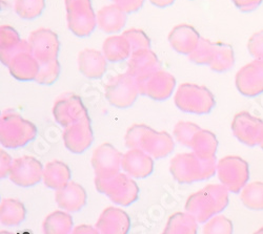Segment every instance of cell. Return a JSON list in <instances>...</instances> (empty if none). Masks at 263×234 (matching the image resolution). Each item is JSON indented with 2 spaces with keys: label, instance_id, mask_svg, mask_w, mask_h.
I'll return each mask as SVG.
<instances>
[{
  "label": "cell",
  "instance_id": "cell-1",
  "mask_svg": "<svg viewBox=\"0 0 263 234\" xmlns=\"http://www.w3.org/2000/svg\"><path fill=\"white\" fill-rule=\"evenodd\" d=\"M229 193L223 185L209 184L187 198L184 209L199 224L206 223L228 207Z\"/></svg>",
  "mask_w": 263,
  "mask_h": 234
},
{
  "label": "cell",
  "instance_id": "cell-2",
  "mask_svg": "<svg viewBox=\"0 0 263 234\" xmlns=\"http://www.w3.org/2000/svg\"><path fill=\"white\" fill-rule=\"evenodd\" d=\"M217 161L203 160L192 153L175 156L170 163V173L179 184H193L213 178L217 174Z\"/></svg>",
  "mask_w": 263,
  "mask_h": 234
},
{
  "label": "cell",
  "instance_id": "cell-3",
  "mask_svg": "<svg viewBox=\"0 0 263 234\" xmlns=\"http://www.w3.org/2000/svg\"><path fill=\"white\" fill-rule=\"evenodd\" d=\"M37 127L23 116L8 110L0 118V143L9 150L24 147L37 137Z\"/></svg>",
  "mask_w": 263,
  "mask_h": 234
},
{
  "label": "cell",
  "instance_id": "cell-4",
  "mask_svg": "<svg viewBox=\"0 0 263 234\" xmlns=\"http://www.w3.org/2000/svg\"><path fill=\"white\" fill-rule=\"evenodd\" d=\"M174 103L181 112L206 115L215 108L216 101L212 92L203 85L182 83L175 93Z\"/></svg>",
  "mask_w": 263,
  "mask_h": 234
},
{
  "label": "cell",
  "instance_id": "cell-5",
  "mask_svg": "<svg viewBox=\"0 0 263 234\" xmlns=\"http://www.w3.org/2000/svg\"><path fill=\"white\" fill-rule=\"evenodd\" d=\"M98 193L106 196L114 204L129 206L139 198V187L133 178L125 173H119L111 178H95Z\"/></svg>",
  "mask_w": 263,
  "mask_h": 234
},
{
  "label": "cell",
  "instance_id": "cell-6",
  "mask_svg": "<svg viewBox=\"0 0 263 234\" xmlns=\"http://www.w3.org/2000/svg\"><path fill=\"white\" fill-rule=\"evenodd\" d=\"M69 30L78 37L90 36L97 27L91 0H64Z\"/></svg>",
  "mask_w": 263,
  "mask_h": 234
},
{
  "label": "cell",
  "instance_id": "cell-7",
  "mask_svg": "<svg viewBox=\"0 0 263 234\" xmlns=\"http://www.w3.org/2000/svg\"><path fill=\"white\" fill-rule=\"evenodd\" d=\"M217 176L230 193L239 194L250 179L249 163L237 156H227L217 163Z\"/></svg>",
  "mask_w": 263,
  "mask_h": 234
},
{
  "label": "cell",
  "instance_id": "cell-8",
  "mask_svg": "<svg viewBox=\"0 0 263 234\" xmlns=\"http://www.w3.org/2000/svg\"><path fill=\"white\" fill-rule=\"evenodd\" d=\"M104 95L114 108L125 110L135 103L140 94L136 80L124 73L113 77L105 84Z\"/></svg>",
  "mask_w": 263,
  "mask_h": 234
},
{
  "label": "cell",
  "instance_id": "cell-9",
  "mask_svg": "<svg viewBox=\"0 0 263 234\" xmlns=\"http://www.w3.org/2000/svg\"><path fill=\"white\" fill-rule=\"evenodd\" d=\"M55 121L63 129L86 117H90L81 98L74 93L60 95L53 106Z\"/></svg>",
  "mask_w": 263,
  "mask_h": 234
},
{
  "label": "cell",
  "instance_id": "cell-10",
  "mask_svg": "<svg viewBox=\"0 0 263 234\" xmlns=\"http://www.w3.org/2000/svg\"><path fill=\"white\" fill-rule=\"evenodd\" d=\"M231 127L238 141L247 146H260L263 143V120L249 112H240L235 115Z\"/></svg>",
  "mask_w": 263,
  "mask_h": 234
},
{
  "label": "cell",
  "instance_id": "cell-11",
  "mask_svg": "<svg viewBox=\"0 0 263 234\" xmlns=\"http://www.w3.org/2000/svg\"><path fill=\"white\" fill-rule=\"evenodd\" d=\"M123 154L111 143H102L92 155V167L95 178L106 179L120 173Z\"/></svg>",
  "mask_w": 263,
  "mask_h": 234
},
{
  "label": "cell",
  "instance_id": "cell-12",
  "mask_svg": "<svg viewBox=\"0 0 263 234\" xmlns=\"http://www.w3.org/2000/svg\"><path fill=\"white\" fill-rule=\"evenodd\" d=\"M41 162L31 156L14 159L9 178L11 182L19 187H32L37 185L43 178Z\"/></svg>",
  "mask_w": 263,
  "mask_h": 234
},
{
  "label": "cell",
  "instance_id": "cell-13",
  "mask_svg": "<svg viewBox=\"0 0 263 234\" xmlns=\"http://www.w3.org/2000/svg\"><path fill=\"white\" fill-rule=\"evenodd\" d=\"M136 82L139 94L155 101L167 100L173 95L175 88H176V79H175V77L162 70L151 75L146 79Z\"/></svg>",
  "mask_w": 263,
  "mask_h": 234
},
{
  "label": "cell",
  "instance_id": "cell-14",
  "mask_svg": "<svg viewBox=\"0 0 263 234\" xmlns=\"http://www.w3.org/2000/svg\"><path fill=\"white\" fill-rule=\"evenodd\" d=\"M238 92L246 97H256L263 93V60L255 59L241 68L235 77Z\"/></svg>",
  "mask_w": 263,
  "mask_h": 234
},
{
  "label": "cell",
  "instance_id": "cell-15",
  "mask_svg": "<svg viewBox=\"0 0 263 234\" xmlns=\"http://www.w3.org/2000/svg\"><path fill=\"white\" fill-rule=\"evenodd\" d=\"M28 40L32 48V54L39 63H46L57 59L60 42L54 31L47 28L37 29L31 33Z\"/></svg>",
  "mask_w": 263,
  "mask_h": 234
},
{
  "label": "cell",
  "instance_id": "cell-16",
  "mask_svg": "<svg viewBox=\"0 0 263 234\" xmlns=\"http://www.w3.org/2000/svg\"><path fill=\"white\" fill-rule=\"evenodd\" d=\"M62 140L65 148L73 154H82L89 150L94 141L90 117L65 127Z\"/></svg>",
  "mask_w": 263,
  "mask_h": 234
},
{
  "label": "cell",
  "instance_id": "cell-17",
  "mask_svg": "<svg viewBox=\"0 0 263 234\" xmlns=\"http://www.w3.org/2000/svg\"><path fill=\"white\" fill-rule=\"evenodd\" d=\"M160 70L161 62L157 55L151 49H141L130 55L126 73L136 81H141Z\"/></svg>",
  "mask_w": 263,
  "mask_h": 234
},
{
  "label": "cell",
  "instance_id": "cell-18",
  "mask_svg": "<svg viewBox=\"0 0 263 234\" xmlns=\"http://www.w3.org/2000/svg\"><path fill=\"white\" fill-rule=\"evenodd\" d=\"M121 168L133 179H145L154 172V159L142 150H128L123 154Z\"/></svg>",
  "mask_w": 263,
  "mask_h": 234
},
{
  "label": "cell",
  "instance_id": "cell-19",
  "mask_svg": "<svg viewBox=\"0 0 263 234\" xmlns=\"http://www.w3.org/2000/svg\"><path fill=\"white\" fill-rule=\"evenodd\" d=\"M99 234H128L130 219L126 212L120 208H105L95 225Z\"/></svg>",
  "mask_w": 263,
  "mask_h": 234
},
{
  "label": "cell",
  "instance_id": "cell-20",
  "mask_svg": "<svg viewBox=\"0 0 263 234\" xmlns=\"http://www.w3.org/2000/svg\"><path fill=\"white\" fill-rule=\"evenodd\" d=\"M201 37L191 25H178L170 32L168 42L171 48L182 55L192 54L198 46Z\"/></svg>",
  "mask_w": 263,
  "mask_h": 234
},
{
  "label": "cell",
  "instance_id": "cell-21",
  "mask_svg": "<svg viewBox=\"0 0 263 234\" xmlns=\"http://www.w3.org/2000/svg\"><path fill=\"white\" fill-rule=\"evenodd\" d=\"M10 74L19 81H35L40 63L34 57L31 50H24L17 53L8 66Z\"/></svg>",
  "mask_w": 263,
  "mask_h": 234
},
{
  "label": "cell",
  "instance_id": "cell-22",
  "mask_svg": "<svg viewBox=\"0 0 263 234\" xmlns=\"http://www.w3.org/2000/svg\"><path fill=\"white\" fill-rule=\"evenodd\" d=\"M24 50H31L29 40H23L18 32L10 26L0 27V58L3 65L8 68L13 57Z\"/></svg>",
  "mask_w": 263,
  "mask_h": 234
},
{
  "label": "cell",
  "instance_id": "cell-23",
  "mask_svg": "<svg viewBox=\"0 0 263 234\" xmlns=\"http://www.w3.org/2000/svg\"><path fill=\"white\" fill-rule=\"evenodd\" d=\"M55 201L61 210L78 212L85 206L87 195L80 184L71 181L67 186L56 191Z\"/></svg>",
  "mask_w": 263,
  "mask_h": 234
},
{
  "label": "cell",
  "instance_id": "cell-24",
  "mask_svg": "<svg viewBox=\"0 0 263 234\" xmlns=\"http://www.w3.org/2000/svg\"><path fill=\"white\" fill-rule=\"evenodd\" d=\"M78 69L89 79H100L106 72L107 60L103 53L95 49H84L78 54Z\"/></svg>",
  "mask_w": 263,
  "mask_h": 234
},
{
  "label": "cell",
  "instance_id": "cell-25",
  "mask_svg": "<svg viewBox=\"0 0 263 234\" xmlns=\"http://www.w3.org/2000/svg\"><path fill=\"white\" fill-rule=\"evenodd\" d=\"M175 148L173 137L167 132H157L151 129L144 137L141 150L154 160H160L171 155Z\"/></svg>",
  "mask_w": 263,
  "mask_h": 234
},
{
  "label": "cell",
  "instance_id": "cell-26",
  "mask_svg": "<svg viewBox=\"0 0 263 234\" xmlns=\"http://www.w3.org/2000/svg\"><path fill=\"white\" fill-rule=\"evenodd\" d=\"M126 15L127 14L116 5L103 7L96 14L97 27L105 34H117L125 27Z\"/></svg>",
  "mask_w": 263,
  "mask_h": 234
},
{
  "label": "cell",
  "instance_id": "cell-27",
  "mask_svg": "<svg viewBox=\"0 0 263 234\" xmlns=\"http://www.w3.org/2000/svg\"><path fill=\"white\" fill-rule=\"evenodd\" d=\"M72 173L70 167L59 161L53 160L45 166L43 169V183L45 185L55 191L67 186L71 182Z\"/></svg>",
  "mask_w": 263,
  "mask_h": 234
},
{
  "label": "cell",
  "instance_id": "cell-28",
  "mask_svg": "<svg viewBox=\"0 0 263 234\" xmlns=\"http://www.w3.org/2000/svg\"><path fill=\"white\" fill-rule=\"evenodd\" d=\"M102 53L107 61L119 62L129 59L133 50L127 39L121 34L106 38L102 45Z\"/></svg>",
  "mask_w": 263,
  "mask_h": 234
},
{
  "label": "cell",
  "instance_id": "cell-29",
  "mask_svg": "<svg viewBox=\"0 0 263 234\" xmlns=\"http://www.w3.org/2000/svg\"><path fill=\"white\" fill-rule=\"evenodd\" d=\"M190 148L195 155L203 160L215 159L218 148V140L214 133L201 129L194 136Z\"/></svg>",
  "mask_w": 263,
  "mask_h": 234
},
{
  "label": "cell",
  "instance_id": "cell-30",
  "mask_svg": "<svg viewBox=\"0 0 263 234\" xmlns=\"http://www.w3.org/2000/svg\"><path fill=\"white\" fill-rule=\"evenodd\" d=\"M74 229L70 212L56 210L50 214L42 223L43 234H71Z\"/></svg>",
  "mask_w": 263,
  "mask_h": 234
},
{
  "label": "cell",
  "instance_id": "cell-31",
  "mask_svg": "<svg viewBox=\"0 0 263 234\" xmlns=\"http://www.w3.org/2000/svg\"><path fill=\"white\" fill-rule=\"evenodd\" d=\"M198 222L187 212H175L170 216L161 234H198Z\"/></svg>",
  "mask_w": 263,
  "mask_h": 234
},
{
  "label": "cell",
  "instance_id": "cell-32",
  "mask_svg": "<svg viewBox=\"0 0 263 234\" xmlns=\"http://www.w3.org/2000/svg\"><path fill=\"white\" fill-rule=\"evenodd\" d=\"M25 205L15 199H5L0 204V223L6 227L19 226L26 220Z\"/></svg>",
  "mask_w": 263,
  "mask_h": 234
},
{
  "label": "cell",
  "instance_id": "cell-33",
  "mask_svg": "<svg viewBox=\"0 0 263 234\" xmlns=\"http://www.w3.org/2000/svg\"><path fill=\"white\" fill-rule=\"evenodd\" d=\"M235 65L234 50L224 42H215L214 57L209 66L216 73H224L231 70Z\"/></svg>",
  "mask_w": 263,
  "mask_h": 234
},
{
  "label": "cell",
  "instance_id": "cell-34",
  "mask_svg": "<svg viewBox=\"0 0 263 234\" xmlns=\"http://www.w3.org/2000/svg\"><path fill=\"white\" fill-rule=\"evenodd\" d=\"M240 200L250 210H263V183L253 182L247 184L240 191Z\"/></svg>",
  "mask_w": 263,
  "mask_h": 234
},
{
  "label": "cell",
  "instance_id": "cell-35",
  "mask_svg": "<svg viewBox=\"0 0 263 234\" xmlns=\"http://www.w3.org/2000/svg\"><path fill=\"white\" fill-rule=\"evenodd\" d=\"M46 9V0H15L14 11L21 19H35Z\"/></svg>",
  "mask_w": 263,
  "mask_h": 234
},
{
  "label": "cell",
  "instance_id": "cell-36",
  "mask_svg": "<svg viewBox=\"0 0 263 234\" xmlns=\"http://www.w3.org/2000/svg\"><path fill=\"white\" fill-rule=\"evenodd\" d=\"M215 44L209 39L201 38L195 51L189 55L190 61L198 66H210L214 57Z\"/></svg>",
  "mask_w": 263,
  "mask_h": 234
},
{
  "label": "cell",
  "instance_id": "cell-37",
  "mask_svg": "<svg viewBox=\"0 0 263 234\" xmlns=\"http://www.w3.org/2000/svg\"><path fill=\"white\" fill-rule=\"evenodd\" d=\"M200 130L201 127L193 122L179 121L174 127L173 135L179 144L190 148L194 136Z\"/></svg>",
  "mask_w": 263,
  "mask_h": 234
},
{
  "label": "cell",
  "instance_id": "cell-38",
  "mask_svg": "<svg viewBox=\"0 0 263 234\" xmlns=\"http://www.w3.org/2000/svg\"><path fill=\"white\" fill-rule=\"evenodd\" d=\"M151 131V127L145 124H134L126 131L124 136V143L128 150H141V145L146 134Z\"/></svg>",
  "mask_w": 263,
  "mask_h": 234
},
{
  "label": "cell",
  "instance_id": "cell-39",
  "mask_svg": "<svg viewBox=\"0 0 263 234\" xmlns=\"http://www.w3.org/2000/svg\"><path fill=\"white\" fill-rule=\"evenodd\" d=\"M60 71V63L57 59L46 63H40V69L35 81L41 85H51L58 79Z\"/></svg>",
  "mask_w": 263,
  "mask_h": 234
},
{
  "label": "cell",
  "instance_id": "cell-40",
  "mask_svg": "<svg viewBox=\"0 0 263 234\" xmlns=\"http://www.w3.org/2000/svg\"><path fill=\"white\" fill-rule=\"evenodd\" d=\"M234 226L230 219L224 216H215L209 220L204 226L203 234H233Z\"/></svg>",
  "mask_w": 263,
  "mask_h": 234
},
{
  "label": "cell",
  "instance_id": "cell-41",
  "mask_svg": "<svg viewBox=\"0 0 263 234\" xmlns=\"http://www.w3.org/2000/svg\"><path fill=\"white\" fill-rule=\"evenodd\" d=\"M132 47L133 52L141 49H151V40L147 35L138 29H129L122 34Z\"/></svg>",
  "mask_w": 263,
  "mask_h": 234
},
{
  "label": "cell",
  "instance_id": "cell-42",
  "mask_svg": "<svg viewBox=\"0 0 263 234\" xmlns=\"http://www.w3.org/2000/svg\"><path fill=\"white\" fill-rule=\"evenodd\" d=\"M248 50L252 57L263 60V31H259L251 36L248 42Z\"/></svg>",
  "mask_w": 263,
  "mask_h": 234
},
{
  "label": "cell",
  "instance_id": "cell-43",
  "mask_svg": "<svg viewBox=\"0 0 263 234\" xmlns=\"http://www.w3.org/2000/svg\"><path fill=\"white\" fill-rule=\"evenodd\" d=\"M112 2L126 14L137 12L144 4V0H112Z\"/></svg>",
  "mask_w": 263,
  "mask_h": 234
},
{
  "label": "cell",
  "instance_id": "cell-44",
  "mask_svg": "<svg viewBox=\"0 0 263 234\" xmlns=\"http://www.w3.org/2000/svg\"><path fill=\"white\" fill-rule=\"evenodd\" d=\"M13 159L4 150L0 151V178H8L13 164Z\"/></svg>",
  "mask_w": 263,
  "mask_h": 234
},
{
  "label": "cell",
  "instance_id": "cell-45",
  "mask_svg": "<svg viewBox=\"0 0 263 234\" xmlns=\"http://www.w3.org/2000/svg\"><path fill=\"white\" fill-rule=\"evenodd\" d=\"M232 2L239 11L249 13L258 9L263 0H232Z\"/></svg>",
  "mask_w": 263,
  "mask_h": 234
},
{
  "label": "cell",
  "instance_id": "cell-46",
  "mask_svg": "<svg viewBox=\"0 0 263 234\" xmlns=\"http://www.w3.org/2000/svg\"><path fill=\"white\" fill-rule=\"evenodd\" d=\"M71 234H99V232L96 229V227L82 224V225H78V226L74 227Z\"/></svg>",
  "mask_w": 263,
  "mask_h": 234
},
{
  "label": "cell",
  "instance_id": "cell-47",
  "mask_svg": "<svg viewBox=\"0 0 263 234\" xmlns=\"http://www.w3.org/2000/svg\"><path fill=\"white\" fill-rule=\"evenodd\" d=\"M149 3L157 8L165 9V8L172 6L175 3V0H149Z\"/></svg>",
  "mask_w": 263,
  "mask_h": 234
},
{
  "label": "cell",
  "instance_id": "cell-48",
  "mask_svg": "<svg viewBox=\"0 0 263 234\" xmlns=\"http://www.w3.org/2000/svg\"><path fill=\"white\" fill-rule=\"evenodd\" d=\"M254 234H263V227H261L260 229H258Z\"/></svg>",
  "mask_w": 263,
  "mask_h": 234
},
{
  "label": "cell",
  "instance_id": "cell-49",
  "mask_svg": "<svg viewBox=\"0 0 263 234\" xmlns=\"http://www.w3.org/2000/svg\"><path fill=\"white\" fill-rule=\"evenodd\" d=\"M0 234H16V233H13V232H10V231H2V232H0Z\"/></svg>",
  "mask_w": 263,
  "mask_h": 234
},
{
  "label": "cell",
  "instance_id": "cell-50",
  "mask_svg": "<svg viewBox=\"0 0 263 234\" xmlns=\"http://www.w3.org/2000/svg\"><path fill=\"white\" fill-rule=\"evenodd\" d=\"M260 147H261V148H262V150H263V143H262V144L260 145Z\"/></svg>",
  "mask_w": 263,
  "mask_h": 234
}]
</instances>
